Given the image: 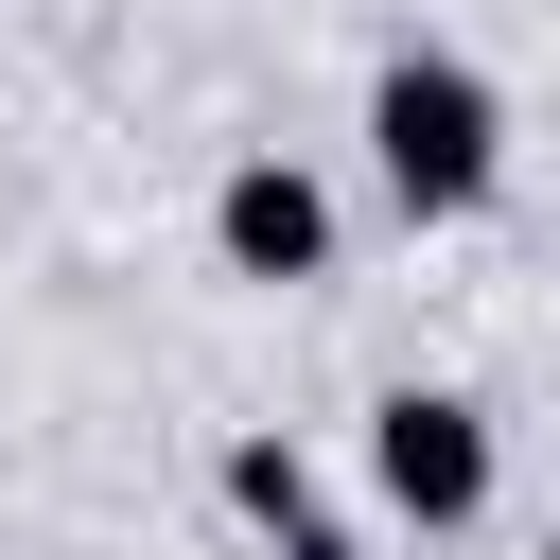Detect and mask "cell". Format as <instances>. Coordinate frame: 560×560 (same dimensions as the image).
I'll use <instances>...</instances> for the list:
<instances>
[{"label":"cell","mask_w":560,"mask_h":560,"mask_svg":"<svg viewBox=\"0 0 560 560\" xmlns=\"http://www.w3.org/2000/svg\"><path fill=\"white\" fill-rule=\"evenodd\" d=\"M368 140H385V192H402V210H472V192H490V88H472L455 52H402V70L368 88Z\"/></svg>","instance_id":"obj_1"},{"label":"cell","mask_w":560,"mask_h":560,"mask_svg":"<svg viewBox=\"0 0 560 560\" xmlns=\"http://www.w3.org/2000/svg\"><path fill=\"white\" fill-rule=\"evenodd\" d=\"M368 455H385V490H402L420 525H455V508H490V438H472V402H438V385H402Z\"/></svg>","instance_id":"obj_2"},{"label":"cell","mask_w":560,"mask_h":560,"mask_svg":"<svg viewBox=\"0 0 560 560\" xmlns=\"http://www.w3.org/2000/svg\"><path fill=\"white\" fill-rule=\"evenodd\" d=\"M210 228H228V262H245V280H315V262H332V210H315V175H280V158H245Z\"/></svg>","instance_id":"obj_3"},{"label":"cell","mask_w":560,"mask_h":560,"mask_svg":"<svg viewBox=\"0 0 560 560\" xmlns=\"http://www.w3.org/2000/svg\"><path fill=\"white\" fill-rule=\"evenodd\" d=\"M228 490H245L262 525H298V455H280V438H245V455H228Z\"/></svg>","instance_id":"obj_4"},{"label":"cell","mask_w":560,"mask_h":560,"mask_svg":"<svg viewBox=\"0 0 560 560\" xmlns=\"http://www.w3.org/2000/svg\"><path fill=\"white\" fill-rule=\"evenodd\" d=\"M280 560H350V542H332V525H280Z\"/></svg>","instance_id":"obj_5"}]
</instances>
